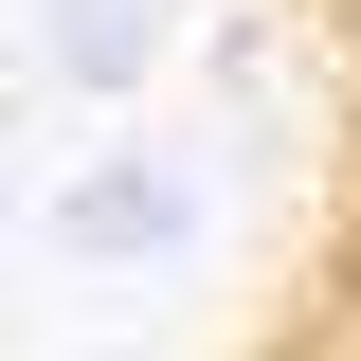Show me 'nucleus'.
Instances as JSON below:
<instances>
[{
  "label": "nucleus",
  "instance_id": "f257e3e1",
  "mask_svg": "<svg viewBox=\"0 0 361 361\" xmlns=\"http://www.w3.org/2000/svg\"><path fill=\"white\" fill-rule=\"evenodd\" d=\"M54 73L127 109V90L163 73V0H54Z\"/></svg>",
  "mask_w": 361,
  "mask_h": 361
},
{
  "label": "nucleus",
  "instance_id": "f03ea898",
  "mask_svg": "<svg viewBox=\"0 0 361 361\" xmlns=\"http://www.w3.org/2000/svg\"><path fill=\"white\" fill-rule=\"evenodd\" d=\"M163 217H180L163 180H127V163H109V180H90V199H73V253H127V235H163Z\"/></svg>",
  "mask_w": 361,
  "mask_h": 361
}]
</instances>
